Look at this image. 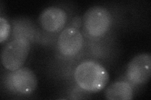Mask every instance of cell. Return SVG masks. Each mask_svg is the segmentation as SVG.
I'll return each instance as SVG.
<instances>
[{"label":"cell","instance_id":"cell-1","mask_svg":"<svg viewBox=\"0 0 151 100\" xmlns=\"http://www.w3.org/2000/svg\"><path fill=\"white\" fill-rule=\"evenodd\" d=\"M74 78L81 89L89 93H96L106 87L109 81V74L101 64L88 60L77 66L74 73Z\"/></svg>","mask_w":151,"mask_h":100},{"label":"cell","instance_id":"cell-9","mask_svg":"<svg viewBox=\"0 0 151 100\" xmlns=\"http://www.w3.org/2000/svg\"><path fill=\"white\" fill-rule=\"evenodd\" d=\"M10 31V25L5 18H0V42L5 41L9 36Z\"/></svg>","mask_w":151,"mask_h":100},{"label":"cell","instance_id":"cell-3","mask_svg":"<svg viewBox=\"0 0 151 100\" xmlns=\"http://www.w3.org/2000/svg\"><path fill=\"white\" fill-rule=\"evenodd\" d=\"M83 22L85 29L89 36L100 38L109 31L112 17L106 8L95 6L89 8L84 14Z\"/></svg>","mask_w":151,"mask_h":100},{"label":"cell","instance_id":"cell-2","mask_svg":"<svg viewBox=\"0 0 151 100\" xmlns=\"http://www.w3.org/2000/svg\"><path fill=\"white\" fill-rule=\"evenodd\" d=\"M30 41L25 36L18 37L4 46L1 59L3 66L9 71L22 68L30 52Z\"/></svg>","mask_w":151,"mask_h":100},{"label":"cell","instance_id":"cell-10","mask_svg":"<svg viewBox=\"0 0 151 100\" xmlns=\"http://www.w3.org/2000/svg\"><path fill=\"white\" fill-rule=\"evenodd\" d=\"M70 27L74 28L75 29L79 30V28L81 26V19L79 16L74 17L70 23Z\"/></svg>","mask_w":151,"mask_h":100},{"label":"cell","instance_id":"cell-4","mask_svg":"<svg viewBox=\"0 0 151 100\" xmlns=\"http://www.w3.org/2000/svg\"><path fill=\"white\" fill-rule=\"evenodd\" d=\"M4 84L9 91L22 95L34 92L37 86V79L33 71L27 68L9 71L4 79Z\"/></svg>","mask_w":151,"mask_h":100},{"label":"cell","instance_id":"cell-6","mask_svg":"<svg viewBox=\"0 0 151 100\" xmlns=\"http://www.w3.org/2000/svg\"><path fill=\"white\" fill-rule=\"evenodd\" d=\"M58 49L59 53L66 57L78 55L84 45V39L79 30L68 27L60 33L58 39Z\"/></svg>","mask_w":151,"mask_h":100},{"label":"cell","instance_id":"cell-7","mask_svg":"<svg viewBox=\"0 0 151 100\" xmlns=\"http://www.w3.org/2000/svg\"><path fill=\"white\" fill-rule=\"evenodd\" d=\"M67 20L66 12L63 9L55 6L46 8L39 18L42 28L49 33H56L63 30Z\"/></svg>","mask_w":151,"mask_h":100},{"label":"cell","instance_id":"cell-8","mask_svg":"<svg viewBox=\"0 0 151 100\" xmlns=\"http://www.w3.org/2000/svg\"><path fill=\"white\" fill-rule=\"evenodd\" d=\"M105 96L106 99L109 100L132 99L134 96L132 84L127 81H116L106 88Z\"/></svg>","mask_w":151,"mask_h":100},{"label":"cell","instance_id":"cell-5","mask_svg":"<svg viewBox=\"0 0 151 100\" xmlns=\"http://www.w3.org/2000/svg\"><path fill=\"white\" fill-rule=\"evenodd\" d=\"M151 74V55L141 53L135 56L127 65L126 76L128 82L134 85L145 84Z\"/></svg>","mask_w":151,"mask_h":100}]
</instances>
